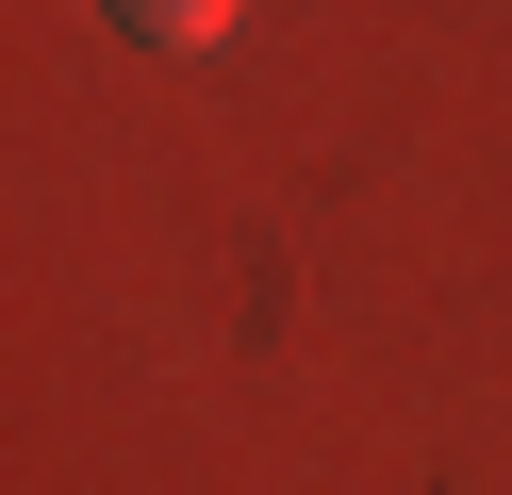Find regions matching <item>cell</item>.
I'll list each match as a JSON object with an SVG mask.
<instances>
[{"mask_svg": "<svg viewBox=\"0 0 512 495\" xmlns=\"http://www.w3.org/2000/svg\"><path fill=\"white\" fill-rule=\"evenodd\" d=\"M116 17H133L149 50H215V33H232V0H116Z\"/></svg>", "mask_w": 512, "mask_h": 495, "instance_id": "1", "label": "cell"}]
</instances>
